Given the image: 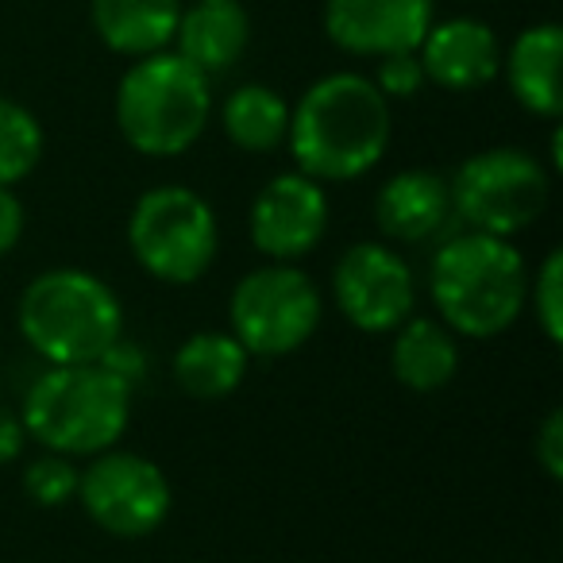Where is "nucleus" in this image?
<instances>
[{"label":"nucleus","mask_w":563,"mask_h":563,"mask_svg":"<svg viewBox=\"0 0 563 563\" xmlns=\"http://www.w3.org/2000/svg\"><path fill=\"white\" fill-rule=\"evenodd\" d=\"M394 132L390 101L367 74H329L290 104V147L301 174L317 181H355L386 158Z\"/></svg>","instance_id":"obj_1"},{"label":"nucleus","mask_w":563,"mask_h":563,"mask_svg":"<svg viewBox=\"0 0 563 563\" xmlns=\"http://www.w3.org/2000/svg\"><path fill=\"white\" fill-rule=\"evenodd\" d=\"M429 298L440 324L455 336L494 340L521 321L529 301V263L514 240L471 228L444 240L432 255Z\"/></svg>","instance_id":"obj_2"},{"label":"nucleus","mask_w":563,"mask_h":563,"mask_svg":"<svg viewBox=\"0 0 563 563\" xmlns=\"http://www.w3.org/2000/svg\"><path fill=\"white\" fill-rule=\"evenodd\" d=\"M16 324L24 344L47 367L101 363L124 336V306L117 290L81 266H51L20 294Z\"/></svg>","instance_id":"obj_3"},{"label":"nucleus","mask_w":563,"mask_h":563,"mask_svg":"<svg viewBox=\"0 0 563 563\" xmlns=\"http://www.w3.org/2000/svg\"><path fill=\"white\" fill-rule=\"evenodd\" d=\"M27 440L70 460H93L120 444L132 424V386L104 363L47 367L20 406Z\"/></svg>","instance_id":"obj_4"},{"label":"nucleus","mask_w":563,"mask_h":563,"mask_svg":"<svg viewBox=\"0 0 563 563\" xmlns=\"http://www.w3.org/2000/svg\"><path fill=\"white\" fill-rule=\"evenodd\" d=\"M212 117V78L178 51L132 58L117 86V128L147 158H178L205 135Z\"/></svg>","instance_id":"obj_5"},{"label":"nucleus","mask_w":563,"mask_h":563,"mask_svg":"<svg viewBox=\"0 0 563 563\" xmlns=\"http://www.w3.org/2000/svg\"><path fill=\"white\" fill-rule=\"evenodd\" d=\"M128 247L155 282L194 286L217 263V212L189 186H151L128 212Z\"/></svg>","instance_id":"obj_6"},{"label":"nucleus","mask_w":563,"mask_h":563,"mask_svg":"<svg viewBox=\"0 0 563 563\" xmlns=\"http://www.w3.org/2000/svg\"><path fill=\"white\" fill-rule=\"evenodd\" d=\"M324 298L298 263H263L232 286L228 324L251 360H282L317 336Z\"/></svg>","instance_id":"obj_7"},{"label":"nucleus","mask_w":563,"mask_h":563,"mask_svg":"<svg viewBox=\"0 0 563 563\" xmlns=\"http://www.w3.org/2000/svg\"><path fill=\"white\" fill-rule=\"evenodd\" d=\"M452 212L475 232L514 240L540 220L552 197V178L540 158L521 147H490L463 158L448 181Z\"/></svg>","instance_id":"obj_8"},{"label":"nucleus","mask_w":563,"mask_h":563,"mask_svg":"<svg viewBox=\"0 0 563 563\" xmlns=\"http://www.w3.org/2000/svg\"><path fill=\"white\" fill-rule=\"evenodd\" d=\"M86 517L101 532L117 540H140L163 529L170 517L174 490L155 460L124 448L93 455L89 467L78 471V494Z\"/></svg>","instance_id":"obj_9"},{"label":"nucleus","mask_w":563,"mask_h":563,"mask_svg":"<svg viewBox=\"0 0 563 563\" xmlns=\"http://www.w3.org/2000/svg\"><path fill=\"white\" fill-rule=\"evenodd\" d=\"M332 298L355 329L383 336L413 317L417 282L401 251L378 240H360L332 266Z\"/></svg>","instance_id":"obj_10"},{"label":"nucleus","mask_w":563,"mask_h":563,"mask_svg":"<svg viewBox=\"0 0 563 563\" xmlns=\"http://www.w3.org/2000/svg\"><path fill=\"white\" fill-rule=\"evenodd\" d=\"M329 194L324 181L301 170L274 174L255 194L247 212V235L266 263H298L321 247L329 232Z\"/></svg>","instance_id":"obj_11"},{"label":"nucleus","mask_w":563,"mask_h":563,"mask_svg":"<svg viewBox=\"0 0 563 563\" xmlns=\"http://www.w3.org/2000/svg\"><path fill=\"white\" fill-rule=\"evenodd\" d=\"M432 24L437 0H324L329 40L360 58L417 51Z\"/></svg>","instance_id":"obj_12"},{"label":"nucleus","mask_w":563,"mask_h":563,"mask_svg":"<svg viewBox=\"0 0 563 563\" xmlns=\"http://www.w3.org/2000/svg\"><path fill=\"white\" fill-rule=\"evenodd\" d=\"M417 58L424 66V81L448 93H475L501 74V43L494 27L471 16L440 20L424 32Z\"/></svg>","instance_id":"obj_13"},{"label":"nucleus","mask_w":563,"mask_h":563,"mask_svg":"<svg viewBox=\"0 0 563 563\" xmlns=\"http://www.w3.org/2000/svg\"><path fill=\"white\" fill-rule=\"evenodd\" d=\"M375 220L386 240L421 243L437 235L452 220V194L448 178L424 166H409L383 181L375 197Z\"/></svg>","instance_id":"obj_14"},{"label":"nucleus","mask_w":563,"mask_h":563,"mask_svg":"<svg viewBox=\"0 0 563 563\" xmlns=\"http://www.w3.org/2000/svg\"><path fill=\"white\" fill-rule=\"evenodd\" d=\"M251 43V16L240 0H194L181 9L174 51L201 74H224L243 58Z\"/></svg>","instance_id":"obj_15"},{"label":"nucleus","mask_w":563,"mask_h":563,"mask_svg":"<svg viewBox=\"0 0 563 563\" xmlns=\"http://www.w3.org/2000/svg\"><path fill=\"white\" fill-rule=\"evenodd\" d=\"M560 58H563V32L560 24H532L509 43L501 70L514 101L525 112L544 120H560L563 112V86H560Z\"/></svg>","instance_id":"obj_16"},{"label":"nucleus","mask_w":563,"mask_h":563,"mask_svg":"<svg viewBox=\"0 0 563 563\" xmlns=\"http://www.w3.org/2000/svg\"><path fill=\"white\" fill-rule=\"evenodd\" d=\"M181 0H89V24L97 40L124 58L170 51Z\"/></svg>","instance_id":"obj_17"},{"label":"nucleus","mask_w":563,"mask_h":563,"mask_svg":"<svg viewBox=\"0 0 563 563\" xmlns=\"http://www.w3.org/2000/svg\"><path fill=\"white\" fill-rule=\"evenodd\" d=\"M390 371L406 390L413 394H437L460 371V344L448 324L437 317H406L394 329L390 347Z\"/></svg>","instance_id":"obj_18"},{"label":"nucleus","mask_w":563,"mask_h":563,"mask_svg":"<svg viewBox=\"0 0 563 563\" xmlns=\"http://www.w3.org/2000/svg\"><path fill=\"white\" fill-rule=\"evenodd\" d=\"M247 367H251V355L243 352L240 340L232 332H217V329L186 336L170 360V375L178 383V390L201 401H217L235 394L243 378H247Z\"/></svg>","instance_id":"obj_19"},{"label":"nucleus","mask_w":563,"mask_h":563,"mask_svg":"<svg viewBox=\"0 0 563 563\" xmlns=\"http://www.w3.org/2000/svg\"><path fill=\"white\" fill-rule=\"evenodd\" d=\"M220 124L224 135L247 155H271V151L286 147V132H290V101L271 86H247L232 89L220 109Z\"/></svg>","instance_id":"obj_20"},{"label":"nucleus","mask_w":563,"mask_h":563,"mask_svg":"<svg viewBox=\"0 0 563 563\" xmlns=\"http://www.w3.org/2000/svg\"><path fill=\"white\" fill-rule=\"evenodd\" d=\"M47 135L32 109L20 101L0 97V186L12 189L24 178H32L35 166L43 163Z\"/></svg>","instance_id":"obj_21"},{"label":"nucleus","mask_w":563,"mask_h":563,"mask_svg":"<svg viewBox=\"0 0 563 563\" xmlns=\"http://www.w3.org/2000/svg\"><path fill=\"white\" fill-rule=\"evenodd\" d=\"M532 306V321L544 332L548 344H563V251L552 247L540 266L529 274V301Z\"/></svg>","instance_id":"obj_22"},{"label":"nucleus","mask_w":563,"mask_h":563,"mask_svg":"<svg viewBox=\"0 0 563 563\" xmlns=\"http://www.w3.org/2000/svg\"><path fill=\"white\" fill-rule=\"evenodd\" d=\"M24 494L43 509H58L78 494V467L70 455H40L35 463H27L24 471Z\"/></svg>","instance_id":"obj_23"},{"label":"nucleus","mask_w":563,"mask_h":563,"mask_svg":"<svg viewBox=\"0 0 563 563\" xmlns=\"http://www.w3.org/2000/svg\"><path fill=\"white\" fill-rule=\"evenodd\" d=\"M371 81H375L386 101H406V97H417L424 89V66L417 58V51H398V55L378 58V70Z\"/></svg>","instance_id":"obj_24"},{"label":"nucleus","mask_w":563,"mask_h":563,"mask_svg":"<svg viewBox=\"0 0 563 563\" xmlns=\"http://www.w3.org/2000/svg\"><path fill=\"white\" fill-rule=\"evenodd\" d=\"M532 460L552 483L563 478V409H548V417L540 421L537 440H532Z\"/></svg>","instance_id":"obj_25"},{"label":"nucleus","mask_w":563,"mask_h":563,"mask_svg":"<svg viewBox=\"0 0 563 563\" xmlns=\"http://www.w3.org/2000/svg\"><path fill=\"white\" fill-rule=\"evenodd\" d=\"M104 367L112 371L117 378H124L128 386L135 390V383H143V375H147V352H143L140 344H132V340L120 336L117 344L104 352Z\"/></svg>","instance_id":"obj_26"},{"label":"nucleus","mask_w":563,"mask_h":563,"mask_svg":"<svg viewBox=\"0 0 563 563\" xmlns=\"http://www.w3.org/2000/svg\"><path fill=\"white\" fill-rule=\"evenodd\" d=\"M24 224H27V212H24V205H20V197L0 186V258L20 243Z\"/></svg>","instance_id":"obj_27"},{"label":"nucleus","mask_w":563,"mask_h":563,"mask_svg":"<svg viewBox=\"0 0 563 563\" xmlns=\"http://www.w3.org/2000/svg\"><path fill=\"white\" fill-rule=\"evenodd\" d=\"M24 444H27V432H24V421H20V409L0 401V467L20 460Z\"/></svg>","instance_id":"obj_28"}]
</instances>
